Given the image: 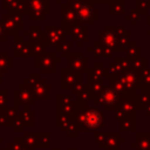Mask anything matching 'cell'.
Returning a JSON list of instances; mask_svg holds the SVG:
<instances>
[{"instance_id": "24", "label": "cell", "mask_w": 150, "mask_h": 150, "mask_svg": "<svg viewBox=\"0 0 150 150\" xmlns=\"http://www.w3.org/2000/svg\"><path fill=\"white\" fill-rule=\"evenodd\" d=\"M46 45L43 41H36V42H30V49H32V56H41L46 53Z\"/></svg>"}, {"instance_id": "44", "label": "cell", "mask_w": 150, "mask_h": 150, "mask_svg": "<svg viewBox=\"0 0 150 150\" xmlns=\"http://www.w3.org/2000/svg\"><path fill=\"white\" fill-rule=\"evenodd\" d=\"M2 141H4V138H2V137H0V149L2 148V146H1V144H2Z\"/></svg>"}, {"instance_id": "20", "label": "cell", "mask_w": 150, "mask_h": 150, "mask_svg": "<svg viewBox=\"0 0 150 150\" xmlns=\"http://www.w3.org/2000/svg\"><path fill=\"white\" fill-rule=\"evenodd\" d=\"M38 148H41V149L52 148V134L49 131L38 132Z\"/></svg>"}, {"instance_id": "12", "label": "cell", "mask_w": 150, "mask_h": 150, "mask_svg": "<svg viewBox=\"0 0 150 150\" xmlns=\"http://www.w3.org/2000/svg\"><path fill=\"white\" fill-rule=\"evenodd\" d=\"M79 82H82V74L75 73L67 67L61 69V89L71 90L73 87Z\"/></svg>"}, {"instance_id": "19", "label": "cell", "mask_w": 150, "mask_h": 150, "mask_svg": "<svg viewBox=\"0 0 150 150\" xmlns=\"http://www.w3.org/2000/svg\"><path fill=\"white\" fill-rule=\"evenodd\" d=\"M27 0H15L11 7L7 9L8 14H18V15H25L27 14Z\"/></svg>"}, {"instance_id": "30", "label": "cell", "mask_w": 150, "mask_h": 150, "mask_svg": "<svg viewBox=\"0 0 150 150\" xmlns=\"http://www.w3.org/2000/svg\"><path fill=\"white\" fill-rule=\"evenodd\" d=\"M88 50L94 54V56H103V45L98 42H94L93 46L88 47Z\"/></svg>"}, {"instance_id": "10", "label": "cell", "mask_w": 150, "mask_h": 150, "mask_svg": "<svg viewBox=\"0 0 150 150\" xmlns=\"http://www.w3.org/2000/svg\"><path fill=\"white\" fill-rule=\"evenodd\" d=\"M117 100H118L117 93L115 91V89H111V88H107L102 90L101 94H98L96 97L93 98L95 107L101 105L104 109H111L117 103Z\"/></svg>"}, {"instance_id": "37", "label": "cell", "mask_w": 150, "mask_h": 150, "mask_svg": "<svg viewBox=\"0 0 150 150\" xmlns=\"http://www.w3.org/2000/svg\"><path fill=\"white\" fill-rule=\"evenodd\" d=\"M8 34L6 32V28L4 26V22L0 20V42H6L8 40Z\"/></svg>"}, {"instance_id": "7", "label": "cell", "mask_w": 150, "mask_h": 150, "mask_svg": "<svg viewBox=\"0 0 150 150\" xmlns=\"http://www.w3.org/2000/svg\"><path fill=\"white\" fill-rule=\"evenodd\" d=\"M66 67L83 75L88 71V57L81 52H70L66 57Z\"/></svg>"}, {"instance_id": "29", "label": "cell", "mask_w": 150, "mask_h": 150, "mask_svg": "<svg viewBox=\"0 0 150 150\" xmlns=\"http://www.w3.org/2000/svg\"><path fill=\"white\" fill-rule=\"evenodd\" d=\"M5 111H6V115H7V117H8V121H9V127H11V124L14 122V120L19 116V109H16L15 107H7L6 109H5Z\"/></svg>"}, {"instance_id": "5", "label": "cell", "mask_w": 150, "mask_h": 150, "mask_svg": "<svg viewBox=\"0 0 150 150\" xmlns=\"http://www.w3.org/2000/svg\"><path fill=\"white\" fill-rule=\"evenodd\" d=\"M1 21L6 28L8 36H15L25 32V21L22 15L18 14H4Z\"/></svg>"}, {"instance_id": "15", "label": "cell", "mask_w": 150, "mask_h": 150, "mask_svg": "<svg viewBox=\"0 0 150 150\" xmlns=\"http://www.w3.org/2000/svg\"><path fill=\"white\" fill-rule=\"evenodd\" d=\"M23 36L29 42L43 41L45 40V30H42L40 25H30L27 30L23 32Z\"/></svg>"}, {"instance_id": "23", "label": "cell", "mask_w": 150, "mask_h": 150, "mask_svg": "<svg viewBox=\"0 0 150 150\" xmlns=\"http://www.w3.org/2000/svg\"><path fill=\"white\" fill-rule=\"evenodd\" d=\"M71 47H73V42L71 40H64L62 42H60L59 45L55 46V53H60V56L61 57H67L68 54L70 53L71 50Z\"/></svg>"}, {"instance_id": "41", "label": "cell", "mask_w": 150, "mask_h": 150, "mask_svg": "<svg viewBox=\"0 0 150 150\" xmlns=\"http://www.w3.org/2000/svg\"><path fill=\"white\" fill-rule=\"evenodd\" d=\"M2 76H4V74L0 71V84H2V83H4V79H2Z\"/></svg>"}, {"instance_id": "40", "label": "cell", "mask_w": 150, "mask_h": 150, "mask_svg": "<svg viewBox=\"0 0 150 150\" xmlns=\"http://www.w3.org/2000/svg\"><path fill=\"white\" fill-rule=\"evenodd\" d=\"M79 1H81V0H64V2H67V4H75Z\"/></svg>"}, {"instance_id": "36", "label": "cell", "mask_w": 150, "mask_h": 150, "mask_svg": "<svg viewBox=\"0 0 150 150\" xmlns=\"http://www.w3.org/2000/svg\"><path fill=\"white\" fill-rule=\"evenodd\" d=\"M87 88V84H84L83 82H79V83H76L74 87H73V89H71V95H75V96H77L83 89H86Z\"/></svg>"}, {"instance_id": "8", "label": "cell", "mask_w": 150, "mask_h": 150, "mask_svg": "<svg viewBox=\"0 0 150 150\" xmlns=\"http://www.w3.org/2000/svg\"><path fill=\"white\" fill-rule=\"evenodd\" d=\"M13 56L23 57V59L32 56L30 42L26 40L23 34H18L13 36Z\"/></svg>"}, {"instance_id": "35", "label": "cell", "mask_w": 150, "mask_h": 150, "mask_svg": "<svg viewBox=\"0 0 150 150\" xmlns=\"http://www.w3.org/2000/svg\"><path fill=\"white\" fill-rule=\"evenodd\" d=\"M0 127H1V128H7V127H9V121H8V117H7V115H6L5 109H1V110H0Z\"/></svg>"}, {"instance_id": "47", "label": "cell", "mask_w": 150, "mask_h": 150, "mask_svg": "<svg viewBox=\"0 0 150 150\" xmlns=\"http://www.w3.org/2000/svg\"><path fill=\"white\" fill-rule=\"evenodd\" d=\"M109 0H101V2H108Z\"/></svg>"}, {"instance_id": "31", "label": "cell", "mask_w": 150, "mask_h": 150, "mask_svg": "<svg viewBox=\"0 0 150 150\" xmlns=\"http://www.w3.org/2000/svg\"><path fill=\"white\" fill-rule=\"evenodd\" d=\"M11 127H12V129H13L14 132H25L23 131L25 130V124H23L22 120L20 118V116H18L14 120V122L11 124Z\"/></svg>"}, {"instance_id": "2", "label": "cell", "mask_w": 150, "mask_h": 150, "mask_svg": "<svg viewBox=\"0 0 150 150\" xmlns=\"http://www.w3.org/2000/svg\"><path fill=\"white\" fill-rule=\"evenodd\" d=\"M27 15L30 21H43L52 12L50 0H27Z\"/></svg>"}, {"instance_id": "17", "label": "cell", "mask_w": 150, "mask_h": 150, "mask_svg": "<svg viewBox=\"0 0 150 150\" xmlns=\"http://www.w3.org/2000/svg\"><path fill=\"white\" fill-rule=\"evenodd\" d=\"M88 81H102L104 77V67L102 63H94L91 68H88Z\"/></svg>"}, {"instance_id": "4", "label": "cell", "mask_w": 150, "mask_h": 150, "mask_svg": "<svg viewBox=\"0 0 150 150\" xmlns=\"http://www.w3.org/2000/svg\"><path fill=\"white\" fill-rule=\"evenodd\" d=\"M35 104V100L32 95L30 88L25 83H20L16 89L13 90V107L16 109L22 107H30Z\"/></svg>"}, {"instance_id": "38", "label": "cell", "mask_w": 150, "mask_h": 150, "mask_svg": "<svg viewBox=\"0 0 150 150\" xmlns=\"http://www.w3.org/2000/svg\"><path fill=\"white\" fill-rule=\"evenodd\" d=\"M94 138H95V141L100 144L101 148L104 145V139H105V135H104V134H101V132H94Z\"/></svg>"}, {"instance_id": "33", "label": "cell", "mask_w": 150, "mask_h": 150, "mask_svg": "<svg viewBox=\"0 0 150 150\" xmlns=\"http://www.w3.org/2000/svg\"><path fill=\"white\" fill-rule=\"evenodd\" d=\"M8 105V90L0 89V110L6 109Z\"/></svg>"}, {"instance_id": "28", "label": "cell", "mask_w": 150, "mask_h": 150, "mask_svg": "<svg viewBox=\"0 0 150 150\" xmlns=\"http://www.w3.org/2000/svg\"><path fill=\"white\" fill-rule=\"evenodd\" d=\"M62 132L66 134V136L69 137V138H76V137H77V135H79V129H77L76 123L73 121V118L70 120V122L68 123V125L64 128V130H63Z\"/></svg>"}, {"instance_id": "1", "label": "cell", "mask_w": 150, "mask_h": 150, "mask_svg": "<svg viewBox=\"0 0 150 150\" xmlns=\"http://www.w3.org/2000/svg\"><path fill=\"white\" fill-rule=\"evenodd\" d=\"M67 4V2H66ZM76 13L77 22L81 25H93L98 19V11L91 6L88 0H81L75 4H68Z\"/></svg>"}, {"instance_id": "14", "label": "cell", "mask_w": 150, "mask_h": 150, "mask_svg": "<svg viewBox=\"0 0 150 150\" xmlns=\"http://www.w3.org/2000/svg\"><path fill=\"white\" fill-rule=\"evenodd\" d=\"M77 22L75 11L66 2L61 4V27L67 32L69 28L75 26Z\"/></svg>"}, {"instance_id": "16", "label": "cell", "mask_w": 150, "mask_h": 150, "mask_svg": "<svg viewBox=\"0 0 150 150\" xmlns=\"http://www.w3.org/2000/svg\"><path fill=\"white\" fill-rule=\"evenodd\" d=\"M19 116L22 120L25 127H34L35 124V111L29 107H22L19 109Z\"/></svg>"}, {"instance_id": "6", "label": "cell", "mask_w": 150, "mask_h": 150, "mask_svg": "<svg viewBox=\"0 0 150 150\" xmlns=\"http://www.w3.org/2000/svg\"><path fill=\"white\" fill-rule=\"evenodd\" d=\"M67 40V33L61 26L47 25L45 28V45L46 47H55L60 42Z\"/></svg>"}, {"instance_id": "39", "label": "cell", "mask_w": 150, "mask_h": 150, "mask_svg": "<svg viewBox=\"0 0 150 150\" xmlns=\"http://www.w3.org/2000/svg\"><path fill=\"white\" fill-rule=\"evenodd\" d=\"M14 1H15V0H2V8H4L5 11H7Z\"/></svg>"}, {"instance_id": "9", "label": "cell", "mask_w": 150, "mask_h": 150, "mask_svg": "<svg viewBox=\"0 0 150 150\" xmlns=\"http://www.w3.org/2000/svg\"><path fill=\"white\" fill-rule=\"evenodd\" d=\"M32 95L34 100L36 101H48L52 97V87L45 79H39L35 83H33L30 87Z\"/></svg>"}, {"instance_id": "18", "label": "cell", "mask_w": 150, "mask_h": 150, "mask_svg": "<svg viewBox=\"0 0 150 150\" xmlns=\"http://www.w3.org/2000/svg\"><path fill=\"white\" fill-rule=\"evenodd\" d=\"M14 67L13 56H9L6 52H0V71L2 74L8 73Z\"/></svg>"}, {"instance_id": "11", "label": "cell", "mask_w": 150, "mask_h": 150, "mask_svg": "<svg viewBox=\"0 0 150 150\" xmlns=\"http://www.w3.org/2000/svg\"><path fill=\"white\" fill-rule=\"evenodd\" d=\"M55 112H62L71 117L74 112V100L71 94H59L55 97Z\"/></svg>"}, {"instance_id": "42", "label": "cell", "mask_w": 150, "mask_h": 150, "mask_svg": "<svg viewBox=\"0 0 150 150\" xmlns=\"http://www.w3.org/2000/svg\"><path fill=\"white\" fill-rule=\"evenodd\" d=\"M90 4H95V2H101V0H88Z\"/></svg>"}, {"instance_id": "22", "label": "cell", "mask_w": 150, "mask_h": 150, "mask_svg": "<svg viewBox=\"0 0 150 150\" xmlns=\"http://www.w3.org/2000/svg\"><path fill=\"white\" fill-rule=\"evenodd\" d=\"M26 145L28 146L29 150H36L38 148V132H34V131H26L23 132V136H22Z\"/></svg>"}, {"instance_id": "32", "label": "cell", "mask_w": 150, "mask_h": 150, "mask_svg": "<svg viewBox=\"0 0 150 150\" xmlns=\"http://www.w3.org/2000/svg\"><path fill=\"white\" fill-rule=\"evenodd\" d=\"M76 100L82 101V102H86V103H88L90 100H93V95H91V93L89 91L88 87H87L86 89H83V90L76 96Z\"/></svg>"}, {"instance_id": "21", "label": "cell", "mask_w": 150, "mask_h": 150, "mask_svg": "<svg viewBox=\"0 0 150 150\" xmlns=\"http://www.w3.org/2000/svg\"><path fill=\"white\" fill-rule=\"evenodd\" d=\"M100 42L103 46H105V47L114 46L115 42H116V35H115V33L108 30V28L105 27V30L104 32H101V34H100Z\"/></svg>"}, {"instance_id": "25", "label": "cell", "mask_w": 150, "mask_h": 150, "mask_svg": "<svg viewBox=\"0 0 150 150\" xmlns=\"http://www.w3.org/2000/svg\"><path fill=\"white\" fill-rule=\"evenodd\" d=\"M87 87H88V89L91 93L93 98H94L98 94H101V91L103 90V82L102 81H88Z\"/></svg>"}, {"instance_id": "26", "label": "cell", "mask_w": 150, "mask_h": 150, "mask_svg": "<svg viewBox=\"0 0 150 150\" xmlns=\"http://www.w3.org/2000/svg\"><path fill=\"white\" fill-rule=\"evenodd\" d=\"M71 117L66 115V114H62V112H56V117H55V124L56 127L60 128L61 131L64 130V128L68 125V123L70 122Z\"/></svg>"}, {"instance_id": "43", "label": "cell", "mask_w": 150, "mask_h": 150, "mask_svg": "<svg viewBox=\"0 0 150 150\" xmlns=\"http://www.w3.org/2000/svg\"><path fill=\"white\" fill-rule=\"evenodd\" d=\"M55 1H56V4H57V5H61V4L63 2V0H55Z\"/></svg>"}, {"instance_id": "34", "label": "cell", "mask_w": 150, "mask_h": 150, "mask_svg": "<svg viewBox=\"0 0 150 150\" xmlns=\"http://www.w3.org/2000/svg\"><path fill=\"white\" fill-rule=\"evenodd\" d=\"M39 79H41L40 73H29V74H28V77L23 80V83H25L26 86L30 87V86H32L33 83H35Z\"/></svg>"}, {"instance_id": "27", "label": "cell", "mask_w": 150, "mask_h": 150, "mask_svg": "<svg viewBox=\"0 0 150 150\" xmlns=\"http://www.w3.org/2000/svg\"><path fill=\"white\" fill-rule=\"evenodd\" d=\"M7 148L9 150H29L22 137H14L13 141L11 143H8Z\"/></svg>"}, {"instance_id": "46", "label": "cell", "mask_w": 150, "mask_h": 150, "mask_svg": "<svg viewBox=\"0 0 150 150\" xmlns=\"http://www.w3.org/2000/svg\"><path fill=\"white\" fill-rule=\"evenodd\" d=\"M0 150H9V149H8V148H1Z\"/></svg>"}, {"instance_id": "45", "label": "cell", "mask_w": 150, "mask_h": 150, "mask_svg": "<svg viewBox=\"0 0 150 150\" xmlns=\"http://www.w3.org/2000/svg\"><path fill=\"white\" fill-rule=\"evenodd\" d=\"M50 150H62L61 148H50Z\"/></svg>"}, {"instance_id": "3", "label": "cell", "mask_w": 150, "mask_h": 150, "mask_svg": "<svg viewBox=\"0 0 150 150\" xmlns=\"http://www.w3.org/2000/svg\"><path fill=\"white\" fill-rule=\"evenodd\" d=\"M61 61L62 57L55 52H46L43 55L34 57V67L40 70V74H54L56 73V64Z\"/></svg>"}, {"instance_id": "13", "label": "cell", "mask_w": 150, "mask_h": 150, "mask_svg": "<svg viewBox=\"0 0 150 150\" xmlns=\"http://www.w3.org/2000/svg\"><path fill=\"white\" fill-rule=\"evenodd\" d=\"M67 36L71 39V42H76V45L80 47L82 46V42L88 41L89 34H88V26L87 25H81L76 23L71 28H69L67 32Z\"/></svg>"}]
</instances>
